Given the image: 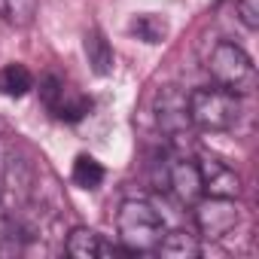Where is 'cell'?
<instances>
[{"instance_id": "cell-4", "label": "cell", "mask_w": 259, "mask_h": 259, "mask_svg": "<svg viewBox=\"0 0 259 259\" xmlns=\"http://www.w3.org/2000/svg\"><path fill=\"white\" fill-rule=\"evenodd\" d=\"M241 223V207L235 198H223V195H201L195 201V229L198 238L207 241H223L226 235H232Z\"/></svg>"}, {"instance_id": "cell-5", "label": "cell", "mask_w": 259, "mask_h": 259, "mask_svg": "<svg viewBox=\"0 0 259 259\" xmlns=\"http://www.w3.org/2000/svg\"><path fill=\"white\" fill-rule=\"evenodd\" d=\"M162 189L171 192L180 204H195L204 189H201V174L198 165L186 156H165L162 159Z\"/></svg>"}, {"instance_id": "cell-11", "label": "cell", "mask_w": 259, "mask_h": 259, "mask_svg": "<svg viewBox=\"0 0 259 259\" xmlns=\"http://www.w3.org/2000/svg\"><path fill=\"white\" fill-rule=\"evenodd\" d=\"M34 89V76L25 64H7L0 67V95L7 98H25Z\"/></svg>"}, {"instance_id": "cell-16", "label": "cell", "mask_w": 259, "mask_h": 259, "mask_svg": "<svg viewBox=\"0 0 259 259\" xmlns=\"http://www.w3.org/2000/svg\"><path fill=\"white\" fill-rule=\"evenodd\" d=\"M64 92H67V85H64V79H61V76L46 73V76L40 79V101H43V107H46L49 113H55V107L61 104Z\"/></svg>"}, {"instance_id": "cell-12", "label": "cell", "mask_w": 259, "mask_h": 259, "mask_svg": "<svg viewBox=\"0 0 259 259\" xmlns=\"http://www.w3.org/2000/svg\"><path fill=\"white\" fill-rule=\"evenodd\" d=\"M104 177H107V171H104V165L95 159V156H76V162H73V171H70V180L79 186V189H98L101 183H104Z\"/></svg>"}, {"instance_id": "cell-13", "label": "cell", "mask_w": 259, "mask_h": 259, "mask_svg": "<svg viewBox=\"0 0 259 259\" xmlns=\"http://www.w3.org/2000/svg\"><path fill=\"white\" fill-rule=\"evenodd\" d=\"M37 16V0H0V19L13 28H28Z\"/></svg>"}, {"instance_id": "cell-10", "label": "cell", "mask_w": 259, "mask_h": 259, "mask_svg": "<svg viewBox=\"0 0 259 259\" xmlns=\"http://www.w3.org/2000/svg\"><path fill=\"white\" fill-rule=\"evenodd\" d=\"M156 250L171 259H195L201 253V241H198V235H192L186 229H174V232H165V238L159 241Z\"/></svg>"}, {"instance_id": "cell-8", "label": "cell", "mask_w": 259, "mask_h": 259, "mask_svg": "<svg viewBox=\"0 0 259 259\" xmlns=\"http://www.w3.org/2000/svg\"><path fill=\"white\" fill-rule=\"evenodd\" d=\"M64 250H67L70 256H76V259H98V256L125 253L119 244L107 241L104 235H98V232H92V229H73L70 238H67V244H64Z\"/></svg>"}, {"instance_id": "cell-15", "label": "cell", "mask_w": 259, "mask_h": 259, "mask_svg": "<svg viewBox=\"0 0 259 259\" xmlns=\"http://www.w3.org/2000/svg\"><path fill=\"white\" fill-rule=\"evenodd\" d=\"M92 110V101L89 98H82V95H73V92H64V98H61V104L55 107V119H61V122H79V119H85V113Z\"/></svg>"}, {"instance_id": "cell-17", "label": "cell", "mask_w": 259, "mask_h": 259, "mask_svg": "<svg viewBox=\"0 0 259 259\" xmlns=\"http://www.w3.org/2000/svg\"><path fill=\"white\" fill-rule=\"evenodd\" d=\"M235 10H238V19L247 31L259 28V0H235Z\"/></svg>"}, {"instance_id": "cell-9", "label": "cell", "mask_w": 259, "mask_h": 259, "mask_svg": "<svg viewBox=\"0 0 259 259\" xmlns=\"http://www.w3.org/2000/svg\"><path fill=\"white\" fill-rule=\"evenodd\" d=\"M82 49H85V58H89L92 73H98V76L113 73L116 55H113V46L107 43V37H104L101 31H89V34L82 37Z\"/></svg>"}, {"instance_id": "cell-7", "label": "cell", "mask_w": 259, "mask_h": 259, "mask_svg": "<svg viewBox=\"0 0 259 259\" xmlns=\"http://www.w3.org/2000/svg\"><path fill=\"white\" fill-rule=\"evenodd\" d=\"M195 165H198V174H201V189H204V195H223V198H238V195H241V177H238L235 168H229L223 159H217V156H201Z\"/></svg>"}, {"instance_id": "cell-2", "label": "cell", "mask_w": 259, "mask_h": 259, "mask_svg": "<svg viewBox=\"0 0 259 259\" xmlns=\"http://www.w3.org/2000/svg\"><path fill=\"white\" fill-rule=\"evenodd\" d=\"M207 73L213 79V85L244 98V95H253L256 89V64L253 58L238 46V43H217L207 55Z\"/></svg>"}, {"instance_id": "cell-1", "label": "cell", "mask_w": 259, "mask_h": 259, "mask_svg": "<svg viewBox=\"0 0 259 259\" xmlns=\"http://www.w3.org/2000/svg\"><path fill=\"white\" fill-rule=\"evenodd\" d=\"M168 226L165 217L144 198H128L122 201L116 213V238L125 253H150L165 238Z\"/></svg>"}, {"instance_id": "cell-6", "label": "cell", "mask_w": 259, "mask_h": 259, "mask_svg": "<svg viewBox=\"0 0 259 259\" xmlns=\"http://www.w3.org/2000/svg\"><path fill=\"white\" fill-rule=\"evenodd\" d=\"M156 122H159V128H162V132H165L174 144L192 138L189 101H186V95H183L180 89L168 85V89L159 92V98H156Z\"/></svg>"}, {"instance_id": "cell-14", "label": "cell", "mask_w": 259, "mask_h": 259, "mask_svg": "<svg viewBox=\"0 0 259 259\" xmlns=\"http://www.w3.org/2000/svg\"><path fill=\"white\" fill-rule=\"evenodd\" d=\"M128 28H132V34L138 40H144V43H162L168 37V22L162 16H138Z\"/></svg>"}, {"instance_id": "cell-3", "label": "cell", "mask_w": 259, "mask_h": 259, "mask_svg": "<svg viewBox=\"0 0 259 259\" xmlns=\"http://www.w3.org/2000/svg\"><path fill=\"white\" fill-rule=\"evenodd\" d=\"M186 101L192 128H201V132H229L241 116V98L220 85H201L186 95Z\"/></svg>"}]
</instances>
